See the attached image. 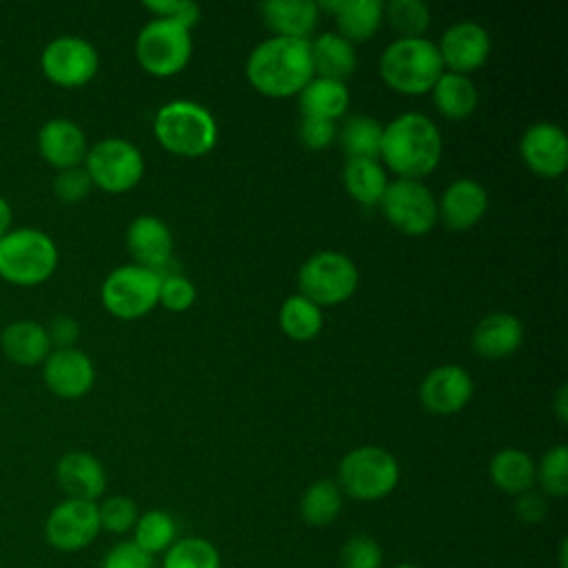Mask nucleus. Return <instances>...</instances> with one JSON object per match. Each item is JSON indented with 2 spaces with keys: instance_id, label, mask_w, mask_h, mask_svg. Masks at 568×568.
Here are the masks:
<instances>
[{
  "instance_id": "obj_34",
  "label": "nucleus",
  "mask_w": 568,
  "mask_h": 568,
  "mask_svg": "<svg viewBox=\"0 0 568 568\" xmlns=\"http://www.w3.org/2000/svg\"><path fill=\"white\" fill-rule=\"evenodd\" d=\"M175 535H178L175 519L160 508H151L142 513L133 526V541L151 557L158 552H166L175 541Z\"/></svg>"
},
{
  "instance_id": "obj_20",
  "label": "nucleus",
  "mask_w": 568,
  "mask_h": 568,
  "mask_svg": "<svg viewBox=\"0 0 568 568\" xmlns=\"http://www.w3.org/2000/svg\"><path fill=\"white\" fill-rule=\"evenodd\" d=\"M38 151L42 160L62 171L82 166L89 144L84 131L69 118H51L38 131Z\"/></svg>"
},
{
  "instance_id": "obj_44",
  "label": "nucleus",
  "mask_w": 568,
  "mask_h": 568,
  "mask_svg": "<svg viewBox=\"0 0 568 568\" xmlns=\"http://www.w3.org/2000/svg\"><path fill=\"white\" fill-rule=\"evenodd\" d=\"M300 140L306 149L313 151H322L328 149L335 142L337 135V126L333 120H324V118H311V115H302L300 126H297Z\"/></svg>"
},
{
  "instance_id": "obj_16",
  "label": "nucleus",
  "mask_w": 568,
  "mask_h": 568,
  "mask_svg": "<svg viewBox=\"0 0 568 568\" xmlns=\"http://www.w3.org/2000/svg\"><path fill=\"white\" fill-rule=\"evenodd\" d=\"M437 51L444 69L450 73L468 75L484 67L490 55V36L488 31L470 20L450 24L437 42Z\"/></svg>"
},
{
  "instance_id": "obj_15",
  "label": "nucleus",
  "mask_w": 568,
  "mask_h": 568,
  "mask_svg": "<svg viewBox=\"0 0 568 568\" xmlns=\"http://www.w3.org/2000/svg\"><path fill=\"white\" fill-rule=\"evenodd\" d=\"M519 153L524 164L535 175L555 180L568 169L566 131L552 122H535L524 131L519 140Z\"/></svg>"
},
{
  "instance_id": "obj_19",
  "label": "nucleus",
  "mask_w": 568,
  "mask_h": 568,
  "mask_svg": "<svg viewBox=\"0 0 568 568\" xmlns=\"http://www.w3.org/2000/svg\"><path fill=\"white\" fill-rule=\"evenodd\" d=\"M486 211L488 193L470 178L453 180L437 200V222L455 233L473 229L486 215Z\"/></svg>"
},
{
  "instance_id": "obj_10",
  "label": "nucleus",
  "mask_w": 568,
  "mask_h": 568,
  "mask_svg": "<svg viewBox=\"0 0 568 568\" xmlns=\"http://www.w3.org/2000/svg\"><path fill=\"white\" fill-rule=\"evenodd\" d=\"M160 275L138 264L113 268L100 288L102 306L118 320H138L158 306Z\"/></svg>"
},
{
  "instance_id": "obj_4",
  "label": "nucleus",
  "mask_w": 568,
  "mask_h": 568,
  "mask_svg": "<svg viewBox=\"0 0 568 568\" xmlns=\"http://www.w3.org/2000/svg\"><path fill=\"white\" fill-rule=\"evenodd\" d=\"M442 73L444 64L437 44L426 38H397L379 58L382 80L404 95L428 93Z\"/></svg>"
},
{
  "instance_id": "obj_17",
  "label": "nucleus",
  "mask_w": 568,
  "mask_h": 568,
  "mask_svg": "<svg viewBox=\"0 0 568 568\" xmlns=\"http://www.w3.org/2000/svg\"><path fill=\"white\" fill-rule=\"evenodd\" d=\"M42 379L47 388L62 399L84 397L95 382V368L80 348H53L42 362Z\"/></svg>"
},
{
  "instance_id": "obj_28",
  "label": "nucleus",
  "mask_w": 568,
  "mask_h": 568,
  "mask_svg": "<svg viewBox=\"0 0 568 568\" xmlns=\"http://www.w3.org/2000/svg\"><path fill=\"white\" fill-rule=\"evenodd\" d=\"M535 468L537 464L526 450L519 448H504L493 455L488 464L490 481L508 495H521L526 490H532L535 484Z\"/></svg>"
},
{
  "instance_id": "obj_40",
  "label": "nucleus",
  "mask_w": 568,
  "mask_h": 568,
  "mask_svg": "<svg viewBox=\"0 0 568 568\" xmlns=\"http://www.w3.org/2000/svg\"><path fill=\"white\" fill-rule=\"evenodd\" d=\"M193 302H195V286L186 275L173 273V275L160 277L158 304H162L166 311L182 313V311H189Z\"/></svg>"
},
{
  "instance_id": "obj_25",
  "label": "nucleus",
  "mask_w": 568,
  "mask_h": 568,
  "mask_svg": "<svg viewBox=\"0 0 568 568\" xmlns=\"http://www.w3.org/2000/svg\"><path fill=\"white\" fill-rule=\"evenodd\" d=\"M317 7L333 11L337 33L351 44L371 40L384 20V2L379 0H333Z\"/></svg>"
},
{
  "instance_id": "obj_5",
  "label": "nucleus",
  "mask_w": 568,
  "mask_h": 568,
  "mask_svg": "<svg viewBox=\"0 0 568 568\" xmlns=\"http://www.w3.org/2000/svg\"><path fill=\"white\" fill-rule=\"evenodd\" d=\"M58 246L40 229H11L0 240V277L16 286H38L58 268Z\"/></svg>"
},
{
  "instance_id": "obj_9",
  "label": "nucleus",
  "mask_w": 568,
  "mask_h": 568,
  "mask_svg": "<svg viewBox=\"0 0 568 568\" xmlns=\"http://www.w3.org/2000/svg\"><path fill=\"white\" fill-rule=\"evenodd\" d=\"M82 166L93 186L113 195L131 191L144 175L140 149L124 138H104L89 146Z\"/></svg>"
},
{
  "instance_id": "obj_48",
  "label": "nucleus",
  "mask_w": 568,
  "mask_h": 568,
  "mask_svg": "<svg viewBox=\"0 0 568 568\" xmlns=\"http://www.w3.org/2000/svg\"><path fill=\"white\" fill-rule=\"evenodd\" d=\"M11 222H13L11 204L0 195V240L11 231Z\"/></svg>"
},
{
  "instance_id": "obj_21",
  "label": "nucleus",
  "mask_w": 568,
  "mask_h": 568,
  "mask_svg": "<svg viewBox=\"0 0 568 568\" xmlns=\"http://www.w3.org/2000/svg\"><path fill=\"white\" fill-rule=\"evenodd\" d=\"M55 481L69 499L98 501L106 490V470L95 455L71 450L58 459Z\"/></svg>"
},
{
  "instance_id": "obj_12",
  "label": "nucleus",
  "mask_w": 568,
  "mask_h": 568,
  "mask_svg": "<svg viewBox=\"0 0 568 568\" xmlns=\"http://www.w3.org/2000/svg\"><path fill=\"white\" fill-rule=\"evenodd\" d=\"M100 67L95 47L80 36L53 38L40 55L44 78L62 89H78L89 84Z\"/></svg>"
},
{
  "instance_id": "obj_42",
  "label": "nucleus",
  "mask_w": 568,
  "mask_h": 568,
  "mask_svg": "<svg viewBox=\"0 0 568 568\" xmlns=\"http://www.w3.org/2000/svg\"><path fill=\"white\" fill-rule=\"evenodd\" d=\"M144 9L151 11L160 20L175 22L189 31L193 24H197L200 13H202L200 7L189 0H149V2H144Z\"/></svg>"
},
{
  "instance_id": "obj_38",
  "label": "nucleus",
  "mask_w": 568,
  "mask_h": 568,
  "mask_svg": "<svg viewBox=\"0 0 568 568\" xmlns=\"http://www.w3.org/2000/svg\"><path fill=\"white\" fill-rule=\"evenodd\" d=\"M140 517L138 504L126 495H111L98 504V519L100 530L122 535L133 530L135 521Z\"/></svg>"
},
{
  "instance_id": "obj_22",
  "label": "nucleus",
  "mask_w": 568,
  "mask_h": 568,
  "mask_svg": "<svg viewBox=\"0 0 568 568\" xmlns=\"http://www.w3.org/2000/svg\"><path fill=\"white\" fill-rule=\"evenodd\" d=\"M524 342V326L513 313H488L473 328L470 348L484 359H504Z\"/></svg>"
},
{
  "instance_id": "obj_45",
  "label": "nucleus",
  "mask_w": 568,
  "mask_h": 568,
  "mask_svg": "<svg viewBox=\"0 0 568 568\" xmlns=\"http://www.w3.org/2000/svg\"><path fill=\"white\" fill-rule=\"evenodd\" d=\"M515 513L524 524H541L548 515V504L541 493L526 490L515 499Z\"/></svg>"
},
{
  "instance_id": "obj_29",
  "label": "nucleus",
  "mask_w": 568,
  "mask_h": 568,
  "mask_svg": "<svg viewBox=\"0 0 568 568\" xmlns=\"http://www.w3.org/2000/svg\"><path fill=\"white\" fill-rule=\"evenodd\" d=\"M433 104L437 113L446 120H464L468 118L479 102V93L468 75L444 71L435 87L430 89Z\"/></svg>"
},
{
  "instance_id": "obj_32",
  "label": "nucleus",
  "mask_w": 568,
  "mask_h": 568,
  "mask_svg": "<svg viewBox=\"0 0 568 568\" xmlns=\"http://www.w3.org/2000/svg\"><path fill=\"white\" fill-rule=\"evenodd\" d=\"M280 328L286 337L295 342H311L320 335L324 326V315L317 304L306 300L304 295H291L280 306Z\"/></svg>"
},
{
  "instance_id": "obj_39",
  "label": "nucleus",
  "mask_w": 568,
  "mask_h": 568,
  "mask_svg": "<svg viewBox=\"0 0 568 568\" xmlns=\"http://www.w3.org/2000/svg\"><path fill=\"white\" fill-rule=\"evenodd\" d=\"M382 546L371 535H353L339 550L342 568H382Z\"/></svg>"
},
{
  "instance_id": "obj_26",
  "label": "nucleus",
  "mask_w": 568,
  "mask_h": 568,
  "mask_svg": "<svg viewBox=\"0 0 568 568\" xmlns=\"http://www.w3.org/2000/svg\"><path fill=\"white\" fill-rule=\"evenodd\" d=\"M351 102V93L346 82L320 78L313 75L306 87L297 93V104L302 115L311 118H324V120H337L346 113Z\"/></svg>"
},
{
  "instance_id": "obj_36",
  "label": "nucleus",
  "mask_w": 568,
  "mask_h": 568,
  "mask_svg": "<svg viewBox=\"0 0 568 568\" xmlns=\"http://www.w3.org/2000/svg\"><path fill=\"white\" fill-rule=\"evenodd\" d=\"M384 20L399 38H422L430 27V9L419 0H393L384 4Z\"/></svg>"
},
{
  "instance_id": "obj_18",
  "label": "nucleus",
  "mask_w": 568,
  "mask_h": 568,
  "mask_svg": "<svg viewBox=\"0 0 568 568\" xmlns=\"http://www.w3.org/2000/svg\"><path fill=\"white\" fill-rule=\"evenodd\" d=\"M473 397V379L457 364H442L426 373L419 384V402L428 413L455 415Z\"/></svg>"
},
{
  "instance_id": "obj_13",
  "label": "nucleus",
  "mask_w": 568,
  "mask_h": 568,
  "mask_svg": "<svg viewBox=\"0 0 568 568\" xmlns=\"http://www.w3.org/2000/svg\"><path fill=\"white\" fill-rule=\"evenodd\" d=\"M100 532L98 504L82 499H62L44 519V539L60 552H75L95 541Z\"/></svg>"
},
{
  "instance_id": "obj_46",
  "label": "nucleus",
  "mask_w": 568,
  "mask_h": 568,
  "mask_svg": "<svg viewBox=\"0 0 568 568\" xmlns=\"http://www.w3.org/2000/svg\"><path fill=\"white\" fill-rule=\"evenodd\" d=\"M47 335H49L51 348H73L80 335V326L71 315H58L47 326Z\"/></svg>"
},
{
  "instance_id": "obj_47",
  "label": "nucleus",
  "mask_w": 568,
  "mask_h": 568,
  "mask_svg": "<svg viewBox=\"0 0 568 568\" xmlns=\"http://www.w3.org/2000/svg\"><path fill=\"white\" fill-rule=\"evenodd\" d=\"M552 406H555V415L561 424L568 422V386L561 384L555 393V399H552Z\"/></svg>"
},
{
  "instance_id": "obj_35",
  "label": "nucleus",
  "mask_w": 568,
  "mask_h": 568,
  "mask_svg": "<svg viewBox=\"0 0 568 568\" xmlns=\"http://www.w3.org/2000/svg\"><path fill=\"white\" fill-rule=\"evenodd\" d=\"M162 568H222L220 550L204 537H182L164 552Z\"/></svg>"
},
{
  "instance_id": "obj_37",
  "label": "nucleus",
  "mask_w": 568,
  "mask_h": 568,
  "mask_svg": "<svg viewBox=\"0 0 568 568\" xmlns=\"http://www.w3.org/2000/svg\"><path fill=\"white\" fill-rule=\"evenodd\" d=\"M535 481H539L541 490L550 497L568 495V448L557 444L548 448L535 468Z\"/></svg>"
},
{
  "instance_id": "obj_33",
  "label": "nucleus",
  "mask_w": 568,
  "mask_h": 568,
  "mask_svg": "<svg viewBox=\"0 0 568 568\" xmlns=\"http://www.w3.org/2000/svg\"><path fill=\"white\" fill-rule=\"evenodd\" d=\"M384 126L371 115H351L339 129V142L348 158L377 160Z\"/></svg>"
},
{
  "instance_id": "obj_30",
  "label": "nucleus",
  "mask_w": 568,
  "mask_h": 568,
  "mask_svg": "<svg viewBox=\"0 0 568 568\" xmlns=\"http://www.w3.org/2000/svg\"><path fill=\"white\" fill-rule=\"evenodd\" d=\"M342 178H344L346 193L364 206L379 204L388 186V178L382 164L377 160H366V158H348L344 164Z\"/></svg>"
},
{
  "instance_id": "obj_14",
  "label": "nucleus",
  "mask_w": 568,
  "mask_h": 568,
  "mask_svg": "<svg viewBox=\"0 0 568 568\" xmlns=\"http://www.w3.org/2000/svg\"><path fill=\"white\" fill-rule=\"evenodd\" d=\"M126 248L138 266L158 273L160 277L180 273L173 262L171 229L155 215H138L126 229Z\"/></svg>"
},
{
  "instance_id": "obj_27",
  "label": "nucleus",
  "mask_w": 568,
  "mask_h": 568,
  "mask_svg": "<svg viewBox=\"0 0 568 568\" xmlns=\"http://www.w3.org/2000/svg\"><path fill=\"white\" fill-rule=\"evenodd\" d=\"M308 44H311V60H313L315 75L344 82L355 71L357 67L355 44L344 40L339 33H322L308 40Z\"/></svg>"
},
{
  "instance_id": "obj_23",
  "label": "nucleus",
  "mask_w": 568,
  "mask_h": 568,
  "mask_svg": "<svg viewBox=\"0 0 568 568\" xmlns=\"http://www.w3.org/2000/svg\"><path fill=\"white\" fill-rule=\"evenodd\" d=\"M260 13L280 38L308 40L320 22V7L313 0H266L260 4Z\"/></svg>"
},
{
  "instance_id": "obj_6",
  "label": "nucleus",
  "mask_w": 568,
  "mask_h": 568,
  "mask_svg": "<svg viewBox=\"0 0 568 568\" xmlns=\"http://www.w3.org/2000/svg\"><path fill=\"white\" fill-rule=\"evenodd\" d=\"M399 484L397 459L379 446H359L346 453L337 468L342 495L357 501H377L388 497Z\"/></svg>"
},
{
  "instance_id": "obj_41",
  "label": "nucleus",
  "mask_w": 568,
  "mask_h": 568,
  "mask_svg": "<svg viewBox=\"0 0 568 568\" xmlns=\"http://www.w3.org/2000/svg\"><path fill=\"white\" fill-rule=\"evenodd\" d=\"M91 189H93V182L84 166L62 169L53 178V193L60 202H67V204L82 202L91 193Z\"/></svg>"
},
{
  "instance_id": "obj_1",
  "label": "nucleus",
  "mask_w": 568,
  "mask_h": 568,
  "mask_svg": "<svg viewBox=\"0 0 568 568\" xmlns=\"http://www.w3.org/2000/svg\"><path fill=\"white\" fill-rule=\"evenodd\" d=\"M444 142L437 124L424 113H402L382 131L379 158L404 180H422L442 160Z\"/></svg>"
},
{
  "instance_id": "obj_7",
  "label": "nucleus",
  "mask_w": 568,
  "mask_h": 568,
  "mask_svg": "<svg viewBox=\"0 0 568 568\" xmlns=\"http://www.w3.org/2000/svg\"><path fill=\"white\" fill-rule=\"evenodd\" d=\"M359 284V271L355 262L337 251L313 253L297 271L300 295L313 304L335 306L346 302Z\"/></svg>"
},
{
  "instance_id": "obj_24",
  "label": "nucleus",
  "mask_w": 568,
  "mask_h": 568,
  "mask_svg": "<svg viewBox=\"0 0 568 568\" xmlns=\"http://www.w3.org/2000/svg\"><path fill=\"white\" fill-rule=\"evenodd\" d=\"M0 348L2 355L18 366H38L53 351L47 326L33 320H16L7 324L0 333Z\"/></svg>"
},
{
  "instance_id": "obj_2",
  "label": "nucleus",
  "mask_w": 568,
  "mask_h": 568,
  "mask_svg": "<svg viewBox=\"0 0 568 568\" xmlns=\"http://www.w3.org/2000/svg\"><path fill=\"white\" fill-rule=\"evenodd\" d=\"M313 75L308 40L273 36L260 42L246 60L251 87L266 98L297 95Z\"/></svg>"
},
{
  "instance_id": "obj_43",
  "label": "nucleus",
  "mask_w": 568,
  "mask_h": 568,
  "mask_svg": "<svg viewBox=\"0 0 568 568\" xmlns=\"http://www.w3.org/2000/svg\"><path fill=\"white\" fill-rule=\"evenodd\" d=\"M100 568H155V561L133 539H124L104 552Z\"/></svg>"
},
{
  "instance_id": "obj_3",
  "label": "nucleus",
  "mask_w": 568,
  "mask_h": 568,
  "mask_svg": "<svg viewBox=\"0 0 568 568\" xmlns=\"http://www.w3.org/2000/svg\"><path fill=\"white\" fill-rule=\"evenodd\" d=\"M153 135L173 155L202 158L217 142V124L206 106L193 100H173L155 113Z\"/></svg>"
},
{
  "instance_id": "obj_50",
  "label": "nucleus",
  "mask_w": 568,
  "mask_h": 568,
  "mask_svg": "<svg viewBox=\"0 0 568 568\" xmlns=\"http://www.w3.org/2000/svg\"><path fill=\"white\" fill-rule=\"evenodd\" d=\"M395 568H422V566H417V564H408V561H404V564H397Z\"/></svg>"
},
{
  "instance_id": "obj_11",
  "label": "nucleus",
  "mask_w": 568,
  "mask_h": 568,
  "mask_svg": "<svg viewBox=\"0 0 568 568\" xmlns=\"http://www.w3.org/2000/svg\"><path fill=\"white\" fill-rule=\"evenodd\" d=\"M379 209L390 226L410 237L426 235L437 224V200L422 180L397 178L388 182Z\"/></svg>"
},
{
  "instance_id": "obj_8",
  "label": "nucleus",
  "mask_w": 568,
  "mask_h": 568,
  "mask_svg": "<svg viewBox=\"0 0 568 568\" xmlns=\"http://www.w3.org/2000/svg\"><path fill=\"white\" fill-rule=\"evenodd\" d=\"M191 53V31L169 20L155 18L146 22L135 38V60L155 78L178 75L189 64Z\"/></svg>"
},
{
  "instance_id": "obj_31",
  "label": "nucleus",
  "mask_w": 568,
  "mask_h": 568,
  "mask_svg": "<svg viewBox=\"0 0 568 568\" xmlns=\"http://www.w3.org/2000/svg\"><path fill=\"white\" fill-rule=\"evenodd\" d=\"M344 495L333 479H315L306 486L300 499V515L308 526L322 528L337 519L342 513Z\"/></svg>"
},
{
  "instance_id": "obj_49",
  "label": "nucleus",
  "mask_w": 568,
  "mask_h": 568,
  "mask_svg": "<svg viewBox=\"0 0 568 568\" xmlns=\"http://www.w3.org/2000/svg\"><path fill=\"white\" fill-rule=\"evenodd\" d=\"M559 561H561V568H566V539L561 541V552H559Z\"/></svg>"
}]
</instances>
